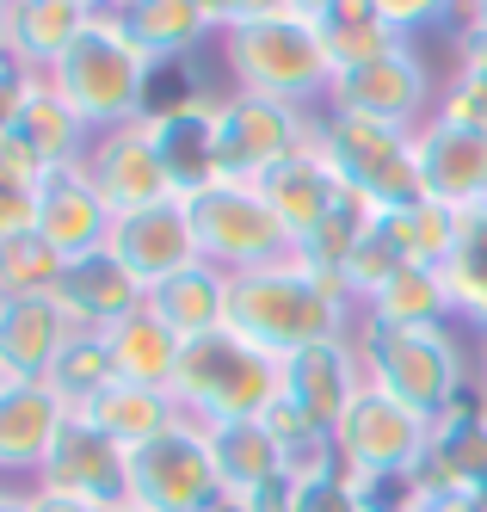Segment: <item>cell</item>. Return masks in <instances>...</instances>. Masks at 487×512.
Masks as SVG:
<instances>
[{
	"label": "cell",
	"instance_id": "6da1fadb",
	"mask_svg": "<svg viewBox=\"0 0 487 512\" xmlns=\"http://www.w3.org/2000/svg\"><path fill=\"white\" fill-rule=\"evenodd\" d=\"M229 334L253 340L272 358H290V352L321 346V340H352L358 334V303L346 297L340 278H327L303 253H290V260H272V266L235 278Z\"/></svg>",
	"mask_w": 487,
	"mask_h": 512
},
{
	"label": "cell",
	"instance_id": "7a4b0ae2",
	"mask_svg": "<svg viewBox=\"0 0 487 512\" xmlns=\"http://www.w3.org/2000/svg\"><path fill=\"white\" fill-rule=\"evenodd\" d=\"M358 358L370 389L395 395L401 408L426 420L457 414L475 401V334L463 321H432V327H377L358 321Z\"/></svg>",
	"mask_w": 487,
	"mask_h": 512
},
{
	"label": "cell",
	"instance_id": "3957f363",
	"mask_svg": "<svg viewBox=\"0 0 487 512\" xmlns=\"http://www.w3.org/2000/svg\"><path fill=\"white\" fill-rule=\"evenodd\" d=\"M155 75H161V68L136 50V38L118 25V13H93V25L56 56V68L44 81L99 136V130L142 124L148 112H155Z\"/></svg>",
	"mask_w": 487,
	"mask_h": 512
},
{
	"label": "cell",
	"instance_id": "277c9868",
	"mask_svg": "<svg viewBox=\"0 0 487 512\" xmlns=\"http://www.w3.org/2000/svg\"><path fill=\"white\" fill-rule=\"evenodd\" d=\"M216 50H222V75H229L235 93L303 105V112H321L333 75H340L327 44H321V25L296 19V13H266L253 25L222 31Z\"/></svg>",
	"mask_w": 487,
	"mask_h": 512
},
{
	"label": "cell",
	"instance_id": "5b68a950",
	"mask_svg": "<svg viewBox=\"0 0 487 512\" xmlns=\"http://www.w3.org/2000/svg\"><path fill=\"white\" fill-rule=\"evenodd\" d=\"M173 395L185 420L198 426H222V420H259L278 401V358L259 352L241 334H204V340H185L179 358V377Z\"/></svg>",
	"mask_w": 487,
	"mask_h": 512
},
{
	"label": "cell",
	"instance_id": "8992f818",
	"mask_svg": "<svg viewBox=\"0 0 487 512\" xmlns=\"http://www.w3.org/2000/svg\"><path fill=\"white\" fill-rule=\"evenodd\" d=\"M315 155L333 167L340 192L401 210L420 198V167H414V130H395L377 118H346V112H315Z\"/></svg>",
	"mask_w": 487,
	"mask_h": 512
},
{
	"label": "cell",
	"instance_id": "52a82bcc",
	"mask_svg": "<svg viewBox=\"0 0 487 512\" xmlns=\"http://www.w3.org/2000/svg\"><path fill=\"white\" fill-rule=\"evenodd\" d=\"M185 210H192V229H198V253L216 266V272H259L272 260H290L296 241L284 235V223L272 216V204L259 198L253 186H241V179H216L210 192L185 198Z\"/></svg>",
	"mask_w": 487,
	"mask_h": 512
},
{
	"label": "cell",
	"instance_id": "ba28073f",
	"mask_svg": "<svg viewBox=\"0 0 487 512\" xmlns=\"http://www.w3.org/2000/svg\"><path fill=\"white\" fill-rule=\"evenodd\" d=\"M438 93H444V81L432 75L426 50L407 38L401 50H389L377 62L340 68L333 87H327L321 112H346V118H377V124H395V130H420L438 112Z\"/></svg>",
	"mask_w": 487,
	"mask_h": 512
},
{
	"label": "cell",
	"instance_id": "9c48e42d",
	"mask_svg": "<svg viewBox=\"0 0 487 512\" xmlns=\"http://www.w3.org/2000/svg\"><path fill=\"white\" fill-rule=\"evenodd\" d=\"M315 136V112L303 105H278L259 93H216V149H222V179H241V186H259L278 161L303 155Z\"/></svg>",
	"mask_w": 487,
	"mask_h": 512
},
{
	"label": "cell",
	"instance_id": "30bf717a",
	"mask_svg": "<svg viewBox=\"0 0 487 512\" xmlns=\"http://www.w3.org/2000/svg\"><path fill=\"white\" fill-rule=\"evenodd\" d=\"M130 500L148 512H210L222 500L198 420H185V426L161 432L155 445L130 451Z\"/></svg>",
	"mask_w": 487,
	"mask_h": 512
},
{
	"label": "cell",
	"instance_id": "8fae6325",
	"mask_svg": "<svg viewBox=\"0 0 487 512\" xmlns=\"http://www.w3.org/2000/svg\"><path fill=\"white\" fill-rule=\"evenodd\" d=\"M333 445H340V469H352V475H401V469L426 463L432 420L401 408L383 389H364L346 408V420L333 426Z\"/></svg>",
	"mask_w": 487,
	"mask_h": 512
},
{
	"label": "cell",
	"instance_id": "7c38bea8",
	"mask_svg": "<svg viewBox=\"0 0 487 512\" xmlns=\"http://www.w3.org/2000/svg\"><path fill=\"white\" fill-rule=\"evenodd\" d=\"M148 142L161 155V173L173 198H198L222 179V149H216V93H179L155 99V112L142 118Z\"/></svg>",
	"mask_w": 487,
	"mask_h": 512
},
{
	"label": "cell",
	"instance_id": "4fadbf2b",
	"mask_svg": "<svg viewBox=\"0 0 487 512\" xmlns=\"http://www.w3.org/2000/svg\"><path fill=\"white\" fill-rule=\"evenodd\" d=\"M414 167H420V198L457 216L487 204V130L432 112L414 130Z\"/></svg>",
	"mask_w": 487,
	"mask_h": 512
},
{
	"label": "cell",
	"instance_id": "5bb4252c",
	"mask_svg": "<svg viewBox=\"0 0 487 512\" xmlns=\"http://www.w3.org/2000/svg\"><path fill=\"white\" fill-rule=\"evenodd\" d=\"M31 488H50V494H68V500H87V506L111 512L118 500H130V451H118L99 426H87L74 414L62 426V438L50 445Z\"/></svg>",
	"mask_w": 487,
	"mask_h": 512
},
{
	"label": "cell",
	"instance_id": "9a60e30c",
	"mask_svg": "<svg viewBox=\"0 0 487 512\" xmlns=\"http://www.w3.org/2000/svg\"><path fill=\"white\" fill-rule=\"evenodd\" d=\"M50 303L68 315L74 334H105V327H118L124 315H136L148 303V284L111 247H93V253L62 260V278L50 290Z\"/></svg>",
	"mask_w": 487,
	"mask_h": 512
},
{
	"label": "cell",
	"instance_id": "2e32d148",
	"mask_svg": "<svg viewBox=\"0 0 487 512\" xmlns=\"http://www.w3.org/2000/svg\"><path fill=\"white\" fill-rule=\"evenodd\" d=\"M105 247L118 253V260L155 290L161 278L198 266V229H192V210H185V198H161V204H142V210H124L111 216V235Z\"/></svg>",
	"mask_w": 487,
	"mask_h": 512
},
{
	"label": "cell",
	"instance_id": "e0dca14e",
	"mask_svg": "<svg viewBox=\"0 0 487 512\" xmlns=\"http://www.w3.org/2000/svg\"><path fill=\"white\" fill-rule=\"evenodd\" d=\"M370 389L364 377V358H358V340H321V346H303L278 358V395L290 408H303L315 426H340L346 408Z\"/></svg>",
	"mask_w": 487,
	"mask_h": 512
},
{
	"label": "cell",
	"instance_id": "ac0fdd59",
	"mask_svg": "<svg viewBox=\"0 0 487 512\" xmlns=\"http://www.w3.org/2000/svg\"><path fill=\"white\" fill-rule=\"evenodd\" d=\"M74 408L50 383H0V488H31Z\"/></svg>",
	"mask_w": 487,
	"mask_h": 512
},
{
	"label": "cell",
	"instance_id": "d6986e66",
	"mask_svg": "<svg viewBox=\"0 0 487 512\" xmlns=\"http://www.w3.org/2000/svg\"><path fill=\"white\" fill-rule=\"evenodd\" d=\"M81 167H87V179L99 186V198L111 204V216H124V210H142V204H161V198H173L167 173H161V155H155V142H148V124L99 130Z\"/></svg>",
	"mask_w": 487,
	"mask_h": 512
},
{
	"label": "cell",
	"instance_id": "ffe728a7",
	"mask_svg": "<svg viewBox=\"0 0 487 512\" xmlns=\"http://www.w3.org/2000/svg\"><path fill=\"white\" fill-rule=\"evenodd\" d=\"M37 235H44L62 260L93 253L111 235V204L87 179V167H50L37 179Z\"/></svg>",
	"mask_w": 487,
	"mask_h": 512
},
{
	"label": "cell",
	"instance_id": "44dd1931",
	"mask_svg": "<svg viewBox=\"0 0 487 512\" xmlns=\"http://www.w3.org/2000/svg\"><path fill=\"white\" fill-rule=\"evenodd\" d=\"M68 340H74V327L50 297H7L0 303V377L7 383H44Z\"/></svg>",
	"mask_w": 487,
	"mask_h": 512
},
{
	"label": "cell",
	"instance_id": "7402d4cb",
	"mask_svg": "<svg viewBox=\"0 0 487 512\" xmlns=\"http://www.w3.org/2000/svg\"><path fill=\"white\" fill-rule=\"evenodd\" d=\"M426 488L451 494V500H487V414L475 401H463L457 414L432 420V445H426Z\"/></svg>",
	"mask_w": 487,
	"mask_h": 512
},
{
	"label": "cell",
	"instance_id": "603a6c76",
	"mask_svg": "<svg viewBox=\"0 0 487 512\" xmlns=\"http://www.w3.org/2000/svg\"><path fill=\"white\" fill-rule=\"evenodd\" d=\"M81 414L87 426H99L118 451H142V445H155L161 432L185 426V408H179V395L173 389H148V383H124V377H111L93 401H81Z\"/></svg>",
	"mask_w": 487,
	"mask_h": 512
},
{
	"label": "cell",
	"instance_id": "cb8c5ba5",
	"mask_svg": "<svg viewBox=\"0 0 487 512\" xmlns=\"http://www.w3.org/2000/svg\"><path fill=\"white\" fill-rule=\"evenodd\" d=\"M253 192L272 204V216L284 223V235H290V241L315 235V229L327 223V216L340 210V198H346V192H340V179H333V167L315 155V136H309V149H303V155L278 161V167H272L266 179H259Z\"/></svg>",
	"mask_w": 487,
	"mask_h": 512
},
{
	"label": "cell",
	"instance_id": "d4e9b609",
	"mask_svg": "<svg viewBox=\"0 0 487 512\" xmlns=\"http://www.w3.org/2000/svg\"><path fill=\"white\" fill-rule=\"evenodd\" d=\"M118 25L130 31L136 50L155 68H173L185 56H198L204 44H216V25L204 13V0H124Z\"/></svg>",
	"mask_w": 487,
	"mask_h": 512
},
{
	"label": "cell",
	"instance_id": "484cf974",
	"mask_svg": "<svg viewBox=\"0 0 487 512\" xmlns=\"http://www.w3.org/2000/svg\"><path fill=\"white\" fill-rule=\"evenodd\" d=\"M229 297H235V278L216 272L210 260H198V266H185V272H173L148 290V309H155L179 340H204V334L229 327Z\"/></svg>",
	"mask_w": 487,
	"mask_h": 512
},
{
	"label": "cell",
	"instance_id": "4316f807",
	"mask_svg": "<svg viewBox=\"0 0 487 512\" xmlns=\"http://www.w3.org/2000/svg\"><path fill=\"white\" fill-rule=\"evenodd\" d=\"M204 445H210V469L222 494H259L266 482H278V475H290L284 463V445L266 432V420H222V426H204Z\"/></svg>",
	"mask_w": 487,
	"mask_h": 512
},
{
	"label": "cell",
	"instance_id": "83f0119b",
	"mask_svg": "<svg viewBox=\"0 0 487 512\" xmlns=\"http://www.w3.org/2000/svg\"><path fill=\"white\" fill-rule=\"evenodd\" d=\"M105 358H111V377L124 383H148V389H173L179 377V358H185V340L155 315V309H136L124 315L118 327H105Z\"/></svg>",
	"mask_w": 487,
	"mask_h": 512
},
{
	"label": "cell",
	"instance_id": "f1b7e54d",
	"mask_svg": "<svg viewBox=\"0 0 487 512\" xmlns=\"http://www.w3.org/2000/svg\"><path fill=\"white\" fill-rule=\"evenodd\" d=\"M93 25L87 0H7V50L31 75H50L56 56Z\"/></svg>",
	"mask_w": 487,
	"mask_h": 512
},
{
	"label": "cell",
	"instance_id": "f546056e",
	"mask_svg": "<svg viewBox=\"0 0 487 512\" xmlns=\"http://www.w3.org/2000/svg\"><path fill=\"white\" fill-rule=\"evenodd\" d=\"M358 321H377V327H432V321H457V303H451V284H444V266L407 260L395 278H383V284L358 303Z\"/></svg>",
	"mask_w": 487,
	"mask_h": 512
},
{
	"label": "cell",
	"instance_id": "4dcf8cb0",
	"mask_svg": "<svg viewBox=\"0 0 487 512\" xmlns=\"http://www.w3.org/2000/svg\"><path fill=\"white\" fill-rule=\"evenodd\" d=\"M315 25H321V44H327L333 68L377 62V56H389V50L407 44V31L377 7V0H333V7H327Z\"/></svg>",
	"mask_w": 487,
	"mask_h": 512
},
{
	"label": "cell",
	"instance_id": "1f68e13d",
	"mask_svg": "<svg viewBox=\"0 0 487 512\" xmlns=\"http://www.w3.org/2000/svg\"><path fill=\"white\" fill-rule=\"evenodd\" d=\"M19 136L37 149V161L44 167H81L87 161V149H93V130L81 124V112L37 75V87H31V105H25V118H19Z\"/></svg>",
	"mask_w": 487,
	"mask_h": 512
},
{
	"label": "cell",
	"instance_id": "d6a6232c",
	"mask_svg": "<svg viewBox=\"0 0 487 512\" xmlns=\"http://www.w3.org/2000/svg\"><path fill=\"white\" fill-rule=\"evenodd\" d=\"M444 284H451L457 321L469 334H481L487 327V204L457 216V241L444 253Z\"/></svg>",
	"mask_w": 487,
	"mask_h": 512
},
{
	"label": "cell",
	"instance_id": "836d02e7",
	"mask_svg": "<svg viewBox=\"0 0 487 512\" xmlns=\"http://www.w3.org/2000/svg\"><path fill=\"white\" fill-rule=\"evenodd\" d=\"M377 204H364V198H340V210H333L327 216V223L315 229V235H303V241H296V253H303V260L315 266V272H327V278H340L346 272V260H352V247L370 235V229H377ZM346 297H352V290H346Z\"/></svg>",
	"mask_w": 487,
	"mask_h": 512
},
{
	"label": "cell",
	"instance_id": "e575fe53",
	"mask_svg": "<svg viewBox=\"0 0 487 512\" xmlns=\"http://www.w3.org/2000/svg\"><path fill=\"white\" fill-rule=\"evenodd\" d=\"M383 229H389V241L407 253V260L444 266V253H451V241H457V210H444L432 198H414L401 210H383Z\"/></svg>",
	"mask_w": 487,
	"mask_h": 512
},
{
	"label": "cell",
	"instance_id": "d590c367",
	"mask_svg": "<svg viewBox=\"0 0 487 512\" xmlns=\"http://www.w3.org/2000/svg\"><path fill=\"white\" fill-rule=\"evenodd\" d=\"M56 278H62V253L37 229L0 241V297H50Z\"/></svg>",
	"mask_w": 487,
	"mask_h": 512
},
{
	"label": "cell",
	"instance_id": "8d00e7d4",
	"mask_svg": "<svg viewBox=\"0 0 487 512\" xmlns=\"http://www.w3.org/2000/svg\"><path fill=\"white\" fill-rule=\"evenodd\" d=\"M438 112L487 130V38H463L457 31V56H451V81L438 93Z\"/></svg>",
	"mask_w": 487,
	"mask_h": 512
},
{
	"label": "cell",
	"instance_id": "74e56055",
	"mask_svg": "<svg viewBox=\"0 0 487 512\" xmlns=\"http://www.w3.org/2000/svg\"><path fill=\"white\" fill-rule=\"evenodd\" d=\"M68 408H81V401H93L105 383H111V358H105V334H74L56 358V371L44 377Z\"/></svg>",
	"mask_w": 487,
	"mask_h": 512
},
{
	"label": "cell",
	"instance_id": "f35d334b",
	"mask_svg": "<svg viewBox=\"0 0 487 512\" xmlns=\"http://www.w3.org/2000/svg\"><path fill=\"white\" fill-rule=\"evenodd\" d=\"M346 482H352V506H364V512H426L432 506V488L420 469H401V475H352L346 469Z\"/></svg>",
	"mask_w": 487,
	"mask_h": 512
},
{
	"label": "cell",
	"instance_id": "ab89813d",
	"mask_svg": "<svg viewBox=\"0 0 487 512\" xmlns=\"http://www.w3.org/2000/svg\"><path fill=\"white\" fill-rule=\"evenodd\" d=\"M407 266V253L389 241V229H383V216H377V229H370L358 247H352V260H346V272H340V284L352 290V303H364L370 290H377L383 278H395Z\"/></svg>",
	"mask_w": 487,
	"mask_h": 512
},
{
	"label": "cell",
	"instance_id": "60d3db41",
	"mask_svg": "<svg viewBox=\"0 0 487 512\" xmlns=\"http://www.w3.org/2000/svg\"><path fill=\"white\" fill-rule=\"evenodd\" d=\"M290 512H358V506H352V482H346V469H333V475H296Z\"/></svg>",
	"mask_w": 487,
	"mask_h": 512
},
{
	"label": "cell",
	"instance_id": "b9f144b4",
	"mask_svg": "<svg viewBox=\"0 0 487 512\" xmlns=\"http://www.w3.org/2000/svg\"><path fill=\"white\" fill-rule=\"evenodd\" d=\"M377 7L407 31V38H420V31H432V25L457 31V7H463V0H377Z\"/></svg>",
	"mask_w": 487,
	"mask_h": 512
},
{
	"label": "cell",
	"instance_id": "7bdbcfd3",
	"mask_svg": "<svg viewBox=\"0 0 487 512\" xmlns=\"http://www.w3.org/2000/svg\"><path fill=\"white\" fill-rule=\"evenodd\" d=\"M37 229V186H19V179L0 173V241Z\"/></svg>",
	"mask_w": 487,
	"mask_h": 512
},
{
	"label": "cell",
	"instance_id": "ee69618b",
	"mask_svg": "<svg viewBox=\"0 0 487 512\" xmlns=\"http://www.w3.org/2000/svg\"><path fill=\"white\" fill-rule=\"evenodd\" d=\"M204 13L216 25V38H222V31H235V25H253V19H266V13H284V0H204Z\"/></svg>",
	"mask_w": 487,
	"mask_h": 512
},
{
	"label": "cell",
	"instance_id": "f6af8a7d",
	"mask_svg": "<svg viewBox=\"0 0 487 512\" xmlns=\"http://www.w3.org/2000/svg\"><path fill=\"white\" fill-rule=\"evenodd\" d=\"M25 512H99V506L68 500V494H50V488H25Z\"/></svg>",
	"mask_w": 487,
	"mask_h": 512
},
{
	"label": "cell",
	"instance_id": "bcb514c9",
	"mask_svg": "<svg viewBox=\"0 0 487 512\" xmlns=\"http://www.w3.org/2000/svg\"><path fill=\"white\" fill-rule=\"evenodd\" d=\"M457 31H463V38H487V0H463V7H457Z\"/></svg>",
	"mask_w": 487,
	"mask_h": 512
},
{
	"label": "cell",
	"instance_id": "7dc6e473",
	"mask_svg": "<svg viewBox=\"0 0 487 512\" xmlns=\"http://www.w3.org/2000/svg\"><path fill=\"white\" fill-rule=\"evenodd\" d=\"M475 401L487 408V327L475 334Z\"/></svg>",
	"mask_w": 487,
	"mask_h": 512
},
{
	"label": "cell",
	"instance_id": "c3c4849f",
	"mask_svg": "<svg viewBox=\"0 0 487 512\" xmlns=\"http://www.w3.org/2000/svg\"><path fill=\"white\" fill-rule=\"evenodd\" d=\"M426 512H487V500H451V494H432Z\"/></svg>",
	"mask_w": 487,
	"mask_h": 512
},
{
	"label": "cell",
	"instance_id": "681fc988",
	"mask_svg": "<svg viewBox=\"0 0 487 512\" xmlns=\"http://www.w3.org/2000/svg\"><path fill=\"white\" fill-rule=\"evenodd\" d=\"M333 7V0H284V13H296V19H321Z\"/></svg>",
	"mask_w": 487,
	"mask_h": 512
},
{
	"label": "cell",
	"instance_id": "f907efd6",
	"mask_svg": "<svg viewBox=\"0 0 487 512\" xmlns=\"http://www.w3.org/2000/svg\"><path fill=\"white\" fill-rule=\"evenodd\" d=\"M0 512H25V488H0Z\"/></svg>",
	"mask_w": 487,
	"mask_h": 512
},
{
	"label": "cell",
	"instance_id": "816d5d0a",
	"mask_svg": "<svg viewBox=\"0 0 487 512\" xmlns=\"http://www.w3.org/2000/svg\"><path fill=\"white\" fill-rule=\"evenodd\" d=\"M210 512H253V506H247V500H235V494H222V500H216Z\"/></svg>",
	"mask_w": 487,
	"mask_h": 512
},
{
	"label": "cell",
	"instance_id": "f5cc1de1",
	"mask_svg": "<svg viewBox=\"0 0 487 512\" xmlns=\"http://www.w3.org/2000/svg\"><path fill=\"white\" fill-rule=\"evenodd\" d=\"M13 50H7V0H0V62H7Z\"/></svg>",
	"mask_w": 487,
	"mask_h": 512
},
{
	"label": "cell",
	"instance_id": "db71d44e",
	"mask_svg": "<svg viewBox=\"0 0 487 512\" xmlns=\"http://www.w3.org/2000/svg\"><path fill=\"white\" fill-rule=\"evenodd\" d=\"M87 7H93V13H118V7H124V0H87Z\"/></svg>",
	"mask_w": 487,
	"mask_h": 512
},
{
	"label": "cell",
	"instance_id": "11a10c76",
	"mask_svg": "<svg viewBox=\"0 0 487 512\" xmlns=\"http://www.w3.org/2000/svg\"><path fill=\"white\" fill-rule=\"evenodd\" d=\"M111 512H148V506H136V500H118V506H111Z\"/></svg>",
	"mask_w": 487,
	"mask_h": 512
},
{
	"label": "cell",
	"instance_id": "9f6ffc18",
	"mask_svg": "<svg viewBox=\"0 0 487 512\" xmlns=\"http://www.w3.org/2000/svg\"><path fill=\"white\" fill-rule=\"evenodd\" d=\"M0 303H7V297H0Z\"/></svg>",
	"mask_w": 487,
	"mask_h": 512
},
{
	"label": "cell",
	"instance_id": "6f0895ef",
	"mask_svg": "<svg viewBox=\"0 0 487 512\" xmlns=\"http://www.w3.org/2000/svg\"><path fill=\"white\" fill-rule=\"evenodd\" d=\"M0 383H7V377H0Z\"/></svg>",
	"mask_w": 487,
	"mask_h": 512
},
{
	"label": "cell",
	"instance_id": "680465c9",
	"mask_svg": "<svg viewBox=\"0 0 487 512\" xmlns=\"http://www.w3.org/2000/svg\"><path fill=\"white\" fill-rule=\"evenodd\" d=\"M358 512H364V506H358Z\"/></svg>",
	"mask_w": 487,
	"mask_h": 512
}]
</instances>
